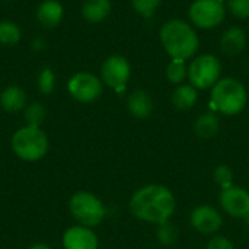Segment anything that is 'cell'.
<instances>
[{"instance_id": "1", "label": "cell", "mask_w": 249, "mask_h": 249, "mask_svg": "<svg viewBox=\"0 0 249 249\" xmlns=\"http://www.w3.org/2000/svg\"><path fill=\"white\" fill-rule=\"evenodd\" d=\"M128 209L136 219L152 225H160L172 219L177 210V198L168 187L162 184H149L133 193Z\"/></svg>"}, {"instance_id": "2", "label": "cell", "mask_w": 249, "mask_h": 249, "mask_svg": "<svg viewBox=\"0 0 249 249\" xmlns=\"http://www.w3.org/2000/svg\"><path fill=\"white\" fill-rule=\"evenodd\" d=\"M160 42L172 60H188L198 50V35L194 28L181 19H171L160 28Z\"/></svg>"}, {"instance_id": "3", "label": "cell", "mask_w": 249, "mask_h": 249, "mask_svg": "<svg viewBox=\"0 0 249 249\" xmlns=\"http://www.w3.org/2000/svg\"><path fill=\"white\" fill-rule=\"evenodd\" d=\"M210 104L216 112L233 117L245 109L248 104V92L239 80L223 77L212 88Z\"/></svg>"}, {"instance_id": "4", "label": "cell", "mask_w": 249, "mask_h": 249, "mask_svg": "<svg viewBox=\"0 0 249 249\" xmlns=\"http://www.w3.org/2000/svg\"><path fill=\"white\" fill-rule=\"evenodd\" d=\"M10 147L20 160L38 162L48 153L50 140L41 127L23 125L12 134Z\"/></svg>"}, {"instance_id": "5", "label": "cell", "mask_w": 249, "mask_h": 249, "mask_svg": "<svg viewBox=\"0 0 249 249\" xmlns=\"http://www.w3.org/2000/svg\"><path fill=\"white\" fill-rule=\"evenodd\" d=\"M69 212L77 225L96 228L107 216V207L99 197L89 191H77L69 200Z\"/></svg>"}, {"instance_id": "6", "label": "cell", "mask_w": 249, "mask_h": 249, "mask_svg": "<svg viewBox=\"0 0 249 249\" xmlns=\"http://www.w3.org/2000/svg\"><path fill=\"white\" fill-rule=\"evenodd\" d=\"M222 74V63L213 54H201L193 58L188 66V80L197 90L212 89Z\"/></svg>"}, {"instance_id": "7", "label": "cell", "mask_w": 249, "mask_h": 249, "mask_svg": "<svg viewBox=\"0 0 249 249\" xmlns=\"http://www.w3.org/2000/svg\"><path fill=\"white\" fill-rule=\"evenodd\" d=\"M69 95L80 104H92L98 101L104 92V83L99 76L90 71H77L67 80Z\"/></svg>"}, {"instance_id": "8", "label": "cell", "mask_w": 249, "mask_h": 249, "mask_svg": "<svg viewBox=\"0 0 249 249\" xmlns=\"http://www.w3.org/2000/svg\"><path fill=\"white\" fill-rule=\"evenodd\" d=\"M193 25L201 29L219 26L226 16V4L220 0H196L188 10Z\"/></svg>"}, {"instance_id": "9", "label": "cell", "mask_w": 249, "mask_h": 249, "mask_svg": "<svg viewBox=\"0 0 249 249\" xmlns=\"http://www.w3.org/2000/svg\"><path fill=\"white\" fill-rule=\"evenodd\" d=\"M131 76V66L128 60L120 54L109 55L101 66V80L105 86L121 93Z\"/></svg>"}, {"instance_id": "10", "label": "cell", "mask_w": 249, "mask_h": 249, "mask_svg": "<svg viewBox=\"0 0 249 249\" xmlns=\"http://www.w3.org/2000/svg\"><path fill=\"white\" fill-rule=\"evenodd\" d=\"M219 203L228 216L235 219H245L249 213V191L244 187L232 185L220 191Z\"/></svg>"}, {"instance_id": "11", "label": "cell", "mask_w": 249, "mask_h": 249, "mask_svg": "<svg viewBox=\"0 0 249 249\" xmlns=\"http://www.w3.org/2000/svg\"><path fill=\"white\" fill-rule=\"evenodd\" d=\"M190 225L201 235H214L223 226V216L216 207L201 204L191 212Z\"/></svg>"}, {"instance_id": "12", "label": "cell", "mask_w": 249, "mask_h": 249, "mask_svg": "<svg viewBox=\"0 0 249 249\" xmlns=\"http://www.w3.org/2000/svg\"><path fill=\"white\" fill-rule=\"evenodd\" d=\"M61 244L64 249H99V238L92 228L74 225L64 231Z\"/></svg>"}, {"instance_id": "13", "label": "cell", "mask_w": 249, "mask_h": 249, "mask_svg": "<svg viewBox=\"0 0 249 249\" xmlns=\"http://www.w3.org/2000/svg\"><path fill=\"white\" fill-rule=\"evenodd\" d=\"M35 18L42 28H57L64 19V6L58 0H42L35 10Z\"/></svg>"}, {"instance_id": "14", "label": "cell", "mask_w": 249, "mask_h": 249, "mask_svg": "<svg viewBox=\"0 0 249 249\" xmlns=\"http://www.w3.org/2000/svg\"><path fill=\"white\" fill-rule=\"evenodd\" d=\"M28 105L26 92L18 85H9L0 92V107L7 114H18Z\"/></svg>"}, {"instance_id": "15", "label": "cell", "mask_w": 249, "mask_h": 249, "mask_svg": "<svg viewBox=\"0 0 249 249\" xmlns=\"http://www.w3.org/2000/svg\"><path fill=\"white\" fill-rule=\"evenodd\" d=\"M127 109L134 118L146 120L153 114L155 104H153L152 96L146 90L137 89V90H133L128 95V98H127Z\"/></svg>"}, {"instance_id": "16", "label": "cell", "mask_w": 249, "mask_h": 249, "mask_svg": "<svg viewBox=\"0 0 249 249\" xmlns=\"http://www.w3.org/2000/svg\"><path fill=\"white\" fill-rule=\"evenodd\" d=\"M220 47L225 55L235 57L241 54L247 47V34L239 26H231L228 28L222 38H220Z\"/></svg>"}, {"instance_id": "17", "label": "cell", "mask_w": 249, "mask_h": 249, "mask_svg": "<svg viewBox=\"0 0 249 249\" xmlns=\"http://www.w3.org/2000/svg\"><path fill=\"white\" fill-rule=\"evenodd\" d=\"M112 10L111 0H85L80 9L82 18L92 25L104 22Z\"/></svg>"}, {"instance_id": "18", "label": "cell", "mask_w": 249, "mask_h": 249, "mask_svg": "<svg viewBox=\"0 0 249 249\" xmlns=\"http://www.w3.org/2000/svg\"><path fill=\"white\" fill-rule=\"evenodd\" d=\"M197 99H198V92L193 85H178L171 96L172 105L179 111L191 109L197 104Z\"/></svg>"}, {"instance_id": "19", "label": "cell", "mask_w": 249, "mask_h": 249, "mask_svg": "<svg viewBox=\"0 0 249 249\" xmlns=\"http://www.w3.org/2000/svg\"><path fill=\"white\" fill-rule=\"evenodd\" d=\"M220 130V120L214 112L201 114L194 123V133L197 137L209 140L213 139Z\"/></svg>"}, {"instance_id": "20", "label": "cell", "mask_w": 249, "mask_h": 249, "mask_svg": "<svg viewBox=\"0 0 249 249\" xmlns=\"http://www.w3.org/2000/svg\"><path fill=\"white\" fill-rule=\"evenodd\" d=\"M22 39V28L10 19L0 20V44L4 47L18 45Z\"/></svg>"}, {"instance_id": "21", "label": "cell", "mask_w": 249, "mask_h": 249, "mask_svg": "<svg viewBox=\"0 0 249 249\" xmlns=\"http://www.w3.org/2000/svg\"><path fill=\"white\" fill-rule=\"evenodd\" d=\"M23 118H25V123L26 125H34V127H41L47 118V109L45 107L38 102V101H34V102H29L25 109H23Z\"/></svg>"}, {"instance_id": "22", "label": "cell", "mask_w": 249, "mask_h": 249, "mask_svg": "<svg viewBox=\"0 0 249 249\" xmlns=\"http://www.w3.org/2000/svg\"><path fill=\"white\" fill-rule=\"evenodd\" d=\"M156 238L163 247H172L179 239V229L177 228V225L172 220L163 222V223L158 225Z\"/></svg>"}, {"instance_id": "23", "label": "cell", "mask_w": 249, "mask_h": 249, "mask_svg": "<svg viewBox=\"0 0 249 249\" xmlns=\"http://www.w3.org/2000/svg\"><path fill=\"white\" fill-rule=\"evenodd\" d=\"M166 77L174 85H182L188 79V66L182 60H171L166 67Z\"/></svg>"}, {"instance_id": "24", "label": "cell", "mask_w": 249, "mask_h": 249, "mask_svg": "<svg viewBox=\"0 0 249 249\" xmlns=\"http://www.w3.org/2000/svg\"><path fill=\"white\" fill-rule=\"evenodd\" d=\"M55 73L51 67H44L38 74V89L42 95H51L55 89Z\"/></svg>"}, {"instance_id": "25", "label": "cell", "mask_w": 249, "mask_h": 249, "mask_svg": "<svg viewBox=\"0 0 249 249\" xmlns=\"http://www.w3.org/2000/svg\"><path fill=\"white\" fill-rule=\"evenodd\" d=\"M213 178L216 181V184L225 190L233 185V171L231 169V166L228 165H219L214 168L213 171Z\"/></svg>"}, {"instance_id": "26", "label": "cell", "mask_w": 249, "mask_h": 249, "mask_svg": "<svg viewBox=\"0 0 249 249\" xmlns=\"http://www.w3.org/2000/svg\"><path fill=\"white\" fill-rule=\"evenodd\" d=\"M162 0H131L133 9L143 18H150L160 6Z\"/></svg>"}, {"instance_id": "27", "label": "cell", "mask_w": 249, "mask_h": 249, "mask_svg": "<svg viewBox=\"0 0 249 249\" xmlns=\"http://www.w3.org/2000/svg\"><path fill=\"white\" fill-rule=\"evenodd\" d=\"M226 9L239 19L249 18V0H226Z\"/></svg>"}, {"instance_id": "28", "label": "cell", "mask_w": 249, "mask_h": 249, "mask_svg": "<svg viewBox=\"0 0 249 249\" xmlns=\"http://www.w3.org/2000/svg\"><path fill=\"white\" fill-rule=\"evenodd\" d=\"M206 249H236L235 245L232 244L231 239H228L226 236H222V235H216L213 236L207 245H206Z\"/></svg>"}, {"instance_id": "29", "label": "cell", "mask_w": 249, "mask_h": 249, "mask_svg": "<svg viewBox=\"0 0 249 249\" xmlns=\"http://www.w3.org/2000/svg\"><path fill=\"white\" fill-rule=\"evenodd\" d=\"M32 48H35V50H42V48H45V41L41 39V38L34 39V41H32Z\"/></svg>"}, {"instance_id": "30", "label": "cell", "mask_w": 249, "mask_h": 249, "mask_svg": "<svg viewBox=\"0 0 249 249\" xmlns=\"http://www.w3.org/2000/svg\"><path fill=\"white\" fill-rule=\"evenodd\" d=\"M29 249H53L50 245H47V244H34V245H31Z\"/></svg>"}, {"instance_id": "31", "label": "cell", "mask_w": 249, "mask_h": 249, "mask_svg": "<svg viewBox=\"0 0 249 249\" xmlns=\"http://www.w3.org/2000/svg\"><path fill=\"white\" fill-rule=\"evenodd\" d=\"M245 222H247V225H248V228H249V213H248V216L245 217Z\"/></svg>"}, {"instance_id": "32", "label": "cell", "mask_w": 249, "mask_h": 249, "mask_svg": "<svg viewBox=\"0 0 249 249\" xmlns=\"http://www.w3.org/2000/svg\"><path fill=\"white\" fill-rule=\"evenodd\" d=\"M220 1H223V3H225V1H226V0H220Z\"/></svg>"}]
</instances>
